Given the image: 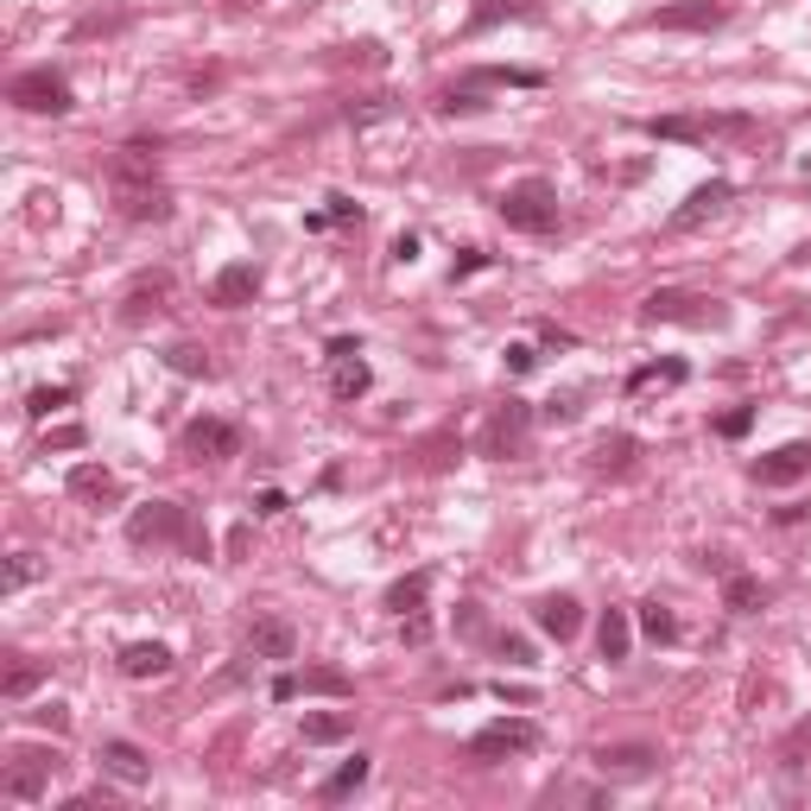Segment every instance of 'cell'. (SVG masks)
<instances>
[{
    "mask_svg": "<svg viewBox=\"0 0 811 811\" xmlns=\"http://www.w3.org/2000/svg\"><path fill=\"white\" fill-rule=\"evenodd\" d=\"M108 197L121 223H165L172 216V191L159 177V140H127L108 159Z\"/></svg>",
    "mask_w": 811,
    "mask_h": 811,
    "instance_id": "6da1fadb",
    "label": "cell"
},
{
    "mask_svg": "<svg viewBox=\"0 0 811 811\" xmlns=\"http://www.w3.org/2000/svg\"><path fill=\"white\" fill-rule=\"evenodd\" d=\"M127 539H133V545H184L191 558H209V539L197 532L191 507H177V501L133 507V513H127Z\"/></svg>",
    "mask_w": 811,
    "mask_h": 811,
    "instance_id": "7a4b0ae2",
    "label": "cell"
},
{
    "mask_svg": "<svg viewBox=\"0 0 811 811\" xmlns=\"http://www.w3.org/2000/svg\"><path fill=\"white\" fill-rule=\"evenodd\" d=\"M495 209H501V223L513 228V235H552V228H558V191L545 184V177H520V184H507Z\"/></svg>",
    "mask_w": 811,
    "mask_h": 811,
    "instance_id": "3957f363",
    "label": "cell"
},
{
    "mask_svg": "<svg viewBox=\"0 0 811 811\" xmlns=\"http://www.w3.org/2000/svg\"><path fill=\"white\" fill-rule=\"evenodd\" d=\"M64 767L57 748H13L7 767H0V799H13V805H39L51 792V774Z\"/></svg>",
    "mask_w": 811,
    "mask_h": 811,
    "instance_id": "277c9868",
    "label": "cell"
},
{
    "mask_svg": "<svg viewBox=\"0 0 811 811\" xmlns=\"http://www.w3.org/2000/svg\"><path fill=\"white\" fill-rule=\"evenodd\" d=\"M640 324L723 329V324H729V304H723V299H698V292H679V285H666V292H653V299L640 304Z\"/></svg>",
    "mask_w": 811,
    "mask_h": 811,
    "instance_id": "5b68a950",
    "label": "cell"
},
{
    "mask_svg": "<svg viewBox=\"0 0 811 811\" xmlns=\"http://www.w3.org/2000/svg\"><path fill=\"white\" fill-rule=\"evenodd\" d=\"M7 101H13V108H25V115H71V108H76L71 76L51 71V64L13 76V83H7Z\"/></svg>",
    "mask_w": 811,
    "mask_h": 811,
    "instance_id": "8992f818",
    "label": "cell"
},
{
    "mask_svg": "<svg viewBox=\"0 0 811 811\" xmlns=\"http://www.w3.org/2000/svg\"><path fill=\"white\" fill-rule=\"evenodd\" d=\"M532 748H539V723L532 716H495V723H482L469 735V760L476 767H495L507 755H532Z\"/></svg>",
    "mask_w": 811,
    "mask_h": 811,
    "instance_id": "52a82bcc",
    "label": "cell"
},
{
    "mask_svg": "<svg viewBox=\"0 0 811 811\" xmlns=\"http://www.w3.org/2000/svg\"><path fill=\"white\" fill-rule=\"evenodd\" d=\"M527 431H532V406H527V400H507V406H495V419L482 425V456H495V463L520 456Z\"/></svg>",
    "mask_w": 811,
    "mask_h": 811,
    "instance_id": "ba28073f",
    "label": "cell"
},
{
    "mask_svg": "<svg viewBox=\"0 0 811 811\" xmlns=\"http://www.w3.org/2000/svg\"><path fill=\"white\" fill-rule=\"evenodd\" d=\"M375 387V368L361 361V343L355 336H329V393L336 400H361Z\"/></svg>",
    "mask_w": 811,
    "mask_h": 811,
    "instance_id": "9c48e42d",
    "label": "cell"
},
{
    "mask_svg": "<svg viewBox=\"0 0 811 811\" xmlns=\"http://www.w3.org/2000/svg\"><path fill=\"white\" fill-rule=\"evenodd\" d=\"M177 444H184V456H197V463H228V456H241V425H228V419H191Z\"/></svg>",
    "mask_w": 811,
    "mask_h": 811,
    "instance_id": "30bf717a",
    "label": "cell"
},
{
    "mask_svg": "<svg viewBox=\"0 0 811 811\" xmlns=\"http://www.w3.org/2000/svg\"><path fill=\"white\" fill-rule=\"evenodd\" d=\"M590 760H596V774H603V780H647V774H659V748H653V742H603Z\"/></svg>",
    "mask_w": 811,
    "mask_h": 811,
    "instance_id": "8fae6325",
    "label": "cell"
},
{
    "mask_svg": "<svg viewBox=\"0 0 811 811\" xmlns=\"http://www.w3.org/2000/svg\"><path fill=\"white\" fill-rule=\"evenodd\" d=\"M723 20H729V7H723V0H672V7L647 13L653 32H716Z\"/></svg>",
    "mask_w": 811,
    "mask_h": 811,
    "instance_id": "7c38bea8",
    "label": "cell"
},
{
    "mask_svg": "<svg viewBox=\"0 0 811 811\" xmlns=\"http://www.w3.org/2000/svg\"><path fill=\"white\" fill-rule=\"evenodd\" d=\"M729 197H735L729 177H710V184H698V191L672 209V223H666V228H672V235H691V228H704L710 216H723V209H729Z\"/></svg>",
    "mask_w": 811,
    "mask_h": 811,
    "instance_id": "4fadbf2b",
    "label": "cell"
},
{
    "mask_svg": "<svg viewBox=\"0 0 811 811\" xmlns=\"http://www.w3.org/2000/svg\"><path fill=\"white\" fill-rule=\"evenodd\" d=\"M748 476H755L760 488H792V482H805L811 476V444H780V451L755 456Z\"/></svg>",
    "mask_w": 811,
    "mask_h": 811,
    "instance_id": "5bb4252c",
    "label": "cell"
},
{
    "mask_svg": "<svg viewBox=\"0 0 811 811\" xmlns=\"http://www.w3.org/2000/svg\"><path fill=\"white\" fill-rule=\"evenodd\" d=\"M172 304V273H140L133 285L121 292V304H115V317L121 324H147V317H159Z\"/></svg>",
    "mask_w": 811,
    "mask_h": 811,
    "instance_id": "9a60e30c",
    "label": "cell"
},
{
    "mask_svg": "<svg viewBox=\"0 0 811 811\" xmlns=\"http://www.w3.org/2000/svg\"><path fill=\"white\" fill-rule=\"evenodd\" d=\"M260 299V267L253 260H228V267H216V279H209V304H223V311H241V304Z\"/></svg>",
    "mask_w": 811,
    "mask_h": 811,
    "instance_id": "2e32d148",
    "label": "cell"
},
{
    "mask_svg": "<svg viewBox=\"0 0 811 811\" xmlns=\"http://www.w3.org/2000/svg\"><path fill=\"white\" fill-rule=\"evenodd\" d=\"M532 621L552 634V640H577V628H583V603L571 596V590H552V596H539V603H532Z\"/></svg>",
    "mask_w": 811,
    "mask_h": 811,
    "instance_id": "e0dca14e",
    "label": "cell"
},
{
    "mask_svg": "<svg viewBox=\"0 0 811 811\" xmlns=\"http://www.w3.org/2000/svg\"><path fill=\"white\" fill-rule=\"evenodd\" d=\"M248 647H253V659H292L299 653V628L285 615H260L248 628Z\"/></svg>",
    "mask_w": 811,
    "mask_h": 811,
    "instance_id": "ac0fdd59",
    "label": "cell"
},
{
    "mask_svg": "<svg viewBox=\"0 0 811 811\" xmlns=\"http://www.w3.org/2000/svg\"><path fill=\"white\" fill-rule=\"evenodd\" d=\"M507 20H539V0H476L469 20H463V32L482 39V32H495V25H507Z\"/></svg>",
    "mask_w": 811,
    "mask_h": 811,
    "instance_id": "d6986e66",
    "label": "cell"
},
{
    "mask_svg": "<svg viewBox=\"0 0 811 811\" xmlns=\"http://www.w3.org/2000/svg\"><path fill=\"white\" fill-rule=\"evenodd\" d=\"M64 488H71L76 501H89V507L121 501V482H115V469H101V463H76L71 476H64Z\"/></svg>",
    "mask_w": 811,
    "mask_h": 811,
    "instance_id": "ffe728a7",
    "label": "cell"
},
{
    "mask_svg": "<svg viewBox=\"0 0 811 811\" xmlns=\"http://www.w3.org/2000/svg\"><path fill=\"white\" fill-rule=\"evenodd\" d=\"M101 774H115L121 786H147L152 780V760L140 755L133 742H121V735H115V742H101Z\"/></svg>",
    "mask_w": 811,
    "mask_h": 811,
    "instance_id": "44dd1931",
    "label": "cell"
},
{
    "mask_svg": "<svg viewBox=\"0 0 811 811\" xmlns=\"http://www.w3.org/2000/svg\"><path fill=\"white\" fill-rule=\"evenodd\" d=\"M121 672L127 679H165V672H172V647H165V640H127Z\"/></svg>",
    "mask_w": 811,
    "mask_h": 811,
    "instance_id": "7402d4cb",
    "label": "cell"
},
{
    "mask_svg": "<svg viewBox=\"0 0 811 811\" xmlns=\"http://www.w3.org/2000/svg\"><path fill=\"white\" fill-rule=\"evenodd\" d=\"M628 640H634L628 608H603V621H596V653H603L608 666H621V659H628Z\"/></svg>",
    "mask_w": 811,
    "mask_h": 811,
    "instance_id": "603a6c76",
    "label": "cell"
},
{
    "mask_svg": "<svg viewBox=\"0 0 811 811\" xmlns=\"http://www.w3.org/2000/svg\"><path fill=\"white\" fill-rule=\"evenodd\" d=\"M349 735H355V710H311V716H304V742H311V748L349 742Z\"/></svg>",
    "mask_w": 811,
    "mask_h": 811,
    "instance_id": "cb8c5ba5",
    "label": "cell"
},
{
    "mask_svg": "<svg viewBox=\"0 0 811 811\" xmlns=\"http://www.w3.org/2000/svg\"><path fill=\"white\" fill-rule=\"evenodd\" d=\"M368 774H375V760H368V755H349V760H343V767H336V774H329L324 786H317V799H324V805H336V799L361 792V786H368Z\"/></svg>",
    "mask_w": 811,
    "mask_h": 811,
    "instance_id": "d4e9b609",
    "label": "cell"
},
{
    "mask_svg": "<svg viewBox=\"0 0 811 811\" xmlns=\"http://www.w3.org/2000/svg\"><path fill=\"white\" fill-rule=\"evenodd\" d=\"M469 89H495V83H507V89H545V71H513V64H476V71L463 76Z\"/></svg>",
    "mask_w": 811,
    "mask_h": 811,
    "instance_id": "484cf974",
    "label": "cell"
},
{
    "mask_svg": "<svg viewBox=\"0 0 811 811\" xmlns=\"http://www.w3.org/2000/svg\"><path fill=\"white\" fill-rule=\"evenodd\" d=\"M634 456H640V437L615 431V437H603V444H596L590 469H596V476H621V469H634Z\"/></svg>",
    "mask_w": 811,
    "mask_h": 811,
    "instance_id": "4316f807",
    "label": "cell"
},
{
    "mask_svg": "<svg viewBox=\"0 0 811 811\" xmlns=\"http://www.w3.org/2000/svg\"><path fill=\"white\" fill-rule=\"evenodd\" d=\"M647 133H653V140H679V147H710L704 115H653Z\"/></svg>",
    "mask_w": 811,
    "mask_h": 811,
    "instance_id": "83f0119b",
    "label": "cell"
},
{
    "mask_svg": "<svg viewBox=\"0 0 811 811\" xmlns=\"http://www.w3.org/2000/svg\"><path fill=\"white\" fill-rule=\"evenodd\" d=\"M45 659H13V666H7V679H0V698H7V704H20V698H32V691H39V684H45Z\"/></svg>",
    "mask_w": 811,
    "mask_h": 811,
    "instance_id": "f1b7e54d",
    "label": "cell"
},
{
    "mask_svg": "<svg viewBox=\"0 0 811 811\" xmlns=\"http://www.w3.org/2000/svg\"><path fill=\"white\" fill-rule=\"evenodd\" d=\"M760 603H767V583H760V577H748V571H729V577H723V608L755 615Z\"/></svg>",
    "mask_w": 811,
    "mask_h": 811,
    "instance_id": "f546056e",
    "label": "cell"
},
{
    "mask_svg": "<svg viewBox=\"0 0 811 811\" xmlns=\"http://www.w3.org/2000/svg\"><path fill=\"white\" fill-rule=\"evenodd\" d=\"M634 621H640V634H647V640H653V647H672V640H679V615H672V608L659 603H640L634 608Z\"/></svg>",
    "mask_w": 811,
    "mask_h": 811,
    "instance_id": "4dcf8cb0",
    "label": "cell"
},
{
    "mask_svg": "<svg viewBox=\"0 0 811 811\" xmlns=\"http://www.w3.org/2000/svg\"><path fill=\"white\" fill-rule=\"evenodd\" d=\"M165 368H172V375H184V380H209V375H216L209 349H197V343H172V349H165Z\"/></svg>",
    "mask_w": 811,
    "mask_h": 811,
    "instance_id": "1f68e13d",
    "label": "cell"
},
{
    "mask_svg": "<svg viewBox=\"0 0 811 811\" xmlns=\"http://www.w3.org/2000/svg\"><path fill=\"white\" fill-rule=\"evenodd\" d=\"M425 596H431V571H412V577H400L387 590V608H393V615H419Z\"/></svg>",
    "mask_w": 811,
    "mask_h": 811,
    "instance_id": "d6a6232c",
    "label": "cell"
},
{
    "mask_svg": "<svg viewBox=\"0 0 811 811\" xmlns=\"http://www.w3.org/2000/svg\"><path fill=\"white\" fill-rule=\"evenodd\" d=\"M684 375H691V368H684L679 355H666V361H647V368H634V375H628V393H647V387H659V380H666V387H679Z\"/></svg>",
    "mask_w": 811,
    "mask_h": 811,
    "instance_id": "836d02e7",
    "label": "cell"
},
{
    "mask_svg": "<svg viewBox=\"0 0 811 811\" xmlns=\"http://www.w3.org/2000/svg\"><path fill=\"white\" fill-rule=\"evenodd\" d=\"M299 691H317V698H355V679L343 666H311L299 679Z\"/></svg>",
    "mask_w": 811,
    "mask_h": 811,
    "instance_id": "e575fe53",
    "label": "cell"
},
{
    "mask_svg": "<svg viewBox=\"0 0 811 811\" xmlns=\"http://www.w3.org/2000/svg\"><path fill=\"white\" fill-rule=\"evenodd\" d=\"M71 400H76V387H64V380H57V387H32V393H25V412H32V419H51V412H64Z\"/></svg>",
    "mask_w": 811,
    "mask_h": 811,
    "instance_id": "d590c367",
    "label": "cell"
},
{
    "mask_svg": "<svg viewBox=\"0 0 811 811\" xmlns=\"http://www.w3.org/2000/svg\"><path fill=\"white\" fill-rule=\"evenodd\" d=\"M748 431H755V406H729V412H723V419H716V437H748Z\"/></svg>",
    "mask_w": 811,
    "mask_h": 811,
    "instance_id": "8d00e7d4",
    "label": "cell"
},
{
    "mask_svg": "<svg viewBox=\"0 0 811 811\" xmlns=\"http://www.w3.org/2000/svg\"><path fill=\"white\" fill-rule=\"evenodd\" d=\"M495 653H501L507 666H539V659H532V640H527V634H495Z\"/></svg>",
    "mask_w": 811,
    "mask_h": 811,
    "instance_id": "74e56055",
    "label": "cell"
},
{
    "mask_svg": "<svg viewBox=\"0 0 811 811\" xmlns=\"http://www.w3.org/2000/svg\"><path fill=\"white\" fill-rule=\"evenodd\" d=\"M437 108H444V115H482V108H488V101H482L476 89H469V83H463V89H444V101H437Z\"/></svg>",
    "mask_w": 811,
    "mask_h": 811,
    "instance_id": "f35d334b",
    "label": "cell"
},
{
    "mask_svg": "<svg viewBox=\"0 0 811 811\" xmlns=\"http://www.w3.org/2000/svg\"><path fill=\"white\" fill-rule=\"evenodd\" d=\"M25 583H39V558H32V552H13V564H7V596H13V590H25Z\"/></svg>",
    "mask_w": 811,
    "mask_h": 811,
    "instance_id": "ab89813d",
    "label": "cell"
},
{
    "mask_svg": "<svg viewBox=\"0 0 811 811\" xmlns=\"http://www.w3.org/2000/svg\"><path fill=\"white\" fill-rule=\"evenodd\" d=\"M583 393H552V400H545V406H539V412H545V419H552V425H571V419H577V412H583Z\"/></svg>",
    "mask_w": 811,
    "mask_h": 811,
    "instance_id": "60d3db41",
    "label": "cell"
},
{
    "mask_svg": "<svg viewBox=\"0 0 811 811\" xmlns=\"http://www.w3.org/2000/svg\"><path fill=\"white\" fill-rule=\"evenodd\" d=\"M507 375H532V368H539V349H532V343H507Z\"/></svg>",
    "mask_w": 811,
    "mask_h": 811,
    "instance_id": "b9f144b4",
    "label": "cell"
},
{
    "mask_svg": "<svg viewBox=\"0 0 811 811\" xmlns=\"http://www.w3.org/2000/svg\"><path fill=\"white\" fill-rule=\"evenodd\" d=\"M32 723L51 729V735H64V729H71V704H39V710H32Z\"/></svg>",
    "mask_w": 811,
    "mask_h": 811,
    "instance_id": "7bdbcfd3",
    "label": "cell"
},
{
    "mask_svg": "<svg viewBox=\"0 0 811 811\" xmlns=\"http://www.w3.org/2000/svg\"><path fill=\"white\" fill-rule=\"evenodd\" d=\"M39 451H83V425H57V431H45V444H39Z\"/></svg>",
    "mask_w": 811,
    "mask_h": 811,
    "instance_id": "ee69618b",
    "label": "cell"
},
{
    "mask_svg": "<svg viewBox=\"0 0 811 811\" xmlns=\"http://www.w3.org/2000/svg\"><path fill=\"white\" fill-rule=\"evenodd\" d=\"M400 634H406V647H425L431 640V615L419 608V615H400Z\"/></svg>",
    "mask_w": 811,
    "mask_h": 811,
    "instance_id": "f6af8a7d",
    "label": "cell"
},
{
    "mask_svg": "<svg viewBox=\"0 0 811 811\" xmlns=\"http://www.w3.org/2000/svg\"><path fill=\"white\" fill-rule=\"evenodd\" d=\"M336 57H343V64H380L387 51H380L375 39H361V45H343V51H336Z\"/></svg>",
    "mask_w": 811,
    "mask_h": 811,
    "instance_id": "bcb514c9",
    "label": "cell"
},
{
    "mask_svg": "<svg viewBox=\"0 0 811 811\" xmlns=\"http://www.w3.org/2000/svg\"><path fill=\"white\" fill-rule=\"evenodd\" d=\"M127 25V13H89V20H76V39H89V32H115Z\"/></svg>",
    "mask_w": 811,
    "mask_h": 811,
    "instance_id": "7dc6e473",
    "label": "cell"
},
{
    "mask_svg": "<svg viewBox=\"0 0 811 811\" xmlns=\"http://www.w3.org/2000/svg\"><path fill=\"white\" fill-rule=\"evenodd\" d=\"M317 216H324V228H329V223H355L361 209H355L349 197H324V209H317Z\"/></svg>",
    "mask_w": 811,
    "mask_h": 811,
    "instance_id": "c3c4849f",
    "label": "cell"
},
{
    "mask_svg": "<svg viewBox=\"0 0 811 811\" xmlns=\"http://www.w3.org/2000/svg\"><path fill=\"white\" fill-rule=\"evenodd\" d=\"M482 267H488V253H482V248H463L451 260V279H469V273H482Z\"/></svg>",
    "mask_w": 811,
    "mask_h": 811,
    "instance_id": "681fc988",
    "label": "cell"
},
{
    "mask_svg": "<svg viewBox=\"0 0 811 811\" xmlns=\"http://www.w3.org/2000/svg\"><path fill=\"white\" fill-rule=\"evenodd\" d=\"M539 343H545V349H577V336H571V329H558V324L539 329Z\"/></svg>",
    "mask_w": 811,
    "mask_h": 811,
    "instance_id": "f907efd6",
    "label": "cell"
},
{
    "mask_svg": "<svg viewBox=\"0 0 811 811\" xmlns=\"http://www.w3.org/2000/svg\"><path fill=\"white\" fill-rule=\"evenodd\" d=\"M299 698V672H279L273 679V704H292Z\"/></svg>",
    "mask_w": 811,
    "mask_h": 811,
    "instance_id": "816d5d0a",
    "label": "cell"
},
{
    "mask_svg": "<svg viewBox=\"0 0 811 811\" xmlns=\"http://www.w3.org/2000/svg\"><path fill=\"white\" fill-rule=\"evenodd\" d=\"M698 571H716V577H729L735 564H729V552H698Z\"/></svg>",
    "mask_w": 811,
    "mask_h": 811,
    "instance_id": "f5cc1de1",
    "label": "cell"
},
{
    "mask_svg": "<svg viewBox=\"0 0 811 811\" xmlns=\"http://www.w3.org/2000/svg\"><path fill=\"white\" fill-rule=\"evenodd\" d=\"M456 634H482V608H476V603L456 608Z\"/></svg>",
    "mask_w": 811,
    "mask_h": 811,
    "instance_id": "db71d44e",
    "label": "cell"
},
{
    "mask_svg": "<svg viewBox=\"0 0 811 811\" xmlns=\"http://www.w3.org/2000/svg\"><path fill=\"white\" fill-rule=\"evenodd\" d=\"M495 698H501V704H532V691H527V684H495Z\"/></svg>",
    "mask_w": 811,
    "mask_h": 811,
    "instance_id": "11a10c76",
    "label": "cell"
},
{
    "mask_svg": "<svg viewBox=\"0 0 811 811\" xmlns=\"http://www.w3.org/2000/svg\"><path fill=\"white\" fill-rule=\"evenodd\" d=\"M393 260H400V267H412V260H419V235H400V241H393Z\"/></svg>",
    "mask_w": 811,
    "mask_h": 811,
    "instance_id": "9f6ffc18",
    "label": "cell"
},
{
    "mask_svg": "<svg viewBox=\"0 0 811 811\" xmlns=\"http://www.w3.org/2000/svg\"><path fill=\"white\" fill-rule=\"evenodd\" d=\"M253 513H285V495H279V488H260V501H253Z\"/></svg>",
    "mask_w": 811,
    "mask_h": 811,
    "instance_id": "6f0895ef",
    "label": "cell"
},
{
    "mask_svg": "<svg viewBox=\"0 0 811 811\" xmlns=\"http://www.w3.org/2000/svg\"><path fill=\"white\" fill-rule=\"evenodd\" d=\"M774 520H780V527H805V520H811V507H780Z\"/></svg>",
    "mask_w": 811,
    "mask_h": 811,
    "instance_id": "680465c9",
    "label": "cell"
}]
</instances>
